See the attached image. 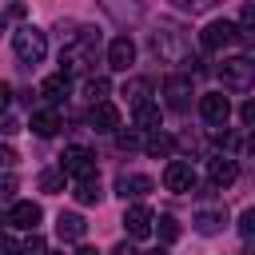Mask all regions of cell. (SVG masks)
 Listing matches in <instances>:
<instances>
[{"label":"cell","instance_id":"obj_1","mask_svg":"<svg viewBox=\"0 0 255 255\" xmlns=\"http://www.w3.org/2000/svg\"><path fill=\"white\" fill-rule=\"evenodd\" d=\"M147 44H151V52H155L163 64H179V68L199 72V60L191 56V36H187L175 20H159L155 32L147 36Z\"/></svg>","mask_w":255,"mask_h":255},{"label":"cell","instance_id":"obj_2","mask_svg":"<svg viewBox=\"0 0 255 255\" xmlns=\"http://www.w3.org/2000/svg\"><path fill=\"white\" fill-rule=\"evenodd\" d=\"M96 56H100V32L96 28H80L60 48V72H68V76H92Z\"/></svg>","mask_w":255,"mask_h":255},{"label":"cell","instance_id":"obj_3","mask_svg":"<svg viewBox=\"0 0 255 255\" xmlns=\"http://www.w3.org/2000/svg\"><path fill=\"white\" fill-rule=\"evenodd\" d=\"M12 52H16V60L20 64H40L44 56H48V36L36 28V24H24V28H16L12 32Z\"/></svg>","mask_w":255,"mask_h":255},{"label":"cell","instance_id":"obj_4","mask_svg":"<svg viewBox=\"0 0 255 255\" xmlns=\"http://www.w3.org/2000/svg\"><path fill=\"white\" fill-rule=\"evenodd\" d=\"M215 76H219V84H223L227 92H251V88H255V60H247V56H227V60L215 68Z\"/></svg>","mask_w":255,"mask_h":255},{"label":"cell","instance_id":"obj_5","mask_svg":"<svg viewBox=\"0 0 255 255\" xmlns=\"http://www.w3.org/2000/svg\"><path fill=\"white\" fill-rule=\"evenodd\" d=\"M60 171L72 175L76 183H80V179H96V151H92V147H80V143L64 147V155H60Z\"/></svg>","mask_w":255,"mask_h":255},{"label":"cell","instance_id":"obj_6","mask_svg":"<svg viewBox=\"0 0 255 255\" xmlns=\"http://www.w3.org/2000/svg\"><path fill=\"white\" fill-rule=\"evenodd\" d=\"M243 36V28L235 24V20H211L203 32H199V44L207 48V52H219V48H227V44H235Z\"/></svg>","mask_w":255,"mask_h":255},{"label":"cell","instance_id":"obj_7","mask_svg":"<svg viewBox=\"0 0 255 255\" xmlns=\"http://www.w3.org/2000/svg\"><path fill=\"white\" fill-rule=\"evenodd\" d=\"M163 187L175 191V195H187V191L195 187V167H191L187 159H167V167H163Z\"/></svg>","mask_w":255,"mask_h":255},{"label":"cell","instance_id":"obj_8","mask_svg":"<svg viewBox=\"0 0 255 255\" xmlns=\"http://www.w3.org/2000/svg\"><path fill=\"white\" fill-rule=\"evenodd\" d=\"M199 116H203L211 128H223V124L231 120V100H227L223 92H203V96H199Z\"/></svg>","mask_w":255,"mask_h":255},{"label":"cell","instance_id":"obj_9","mask_svg":"<svg viewBox=\"0 0 255 255\" xmlns=\"http://www.w3.org/2000/svg\"><path fill=\"white\" fill-rule=\"evenodd\" d=\"M147 191H155V183H151L147 175H139V171H120V175H116V195H120L124 203H128V199L139 203Z\"/></svg>","mask_w":255,"mask_h":255},{"label":"cell","instance_id":"obj_10","mask_svg":"<svg viewBox=\"0 0 255 255\" xmlns=\"http://www.w3.org/2000/svg\"><path fill=\"white\" fill-rule=\"evenodd\" d=\"M191 80L187 76H167L163 80V104L171 108V112H187L191 108Z\"/></svg>","mask_w":255,"mask_h":255},{"label":"cell","instance_id":"obj_11","mask_svg":"<svg viewBox=\"0 0 255 255\" xmlns=\"http://www.w3.org/2000/svg\"><path fill=\"white\" fill-rule=\"evenodd\" d=\"M239 179V163L231 159V155H211L207 159V183L219 191V187H231Z\"/></svg>","mask_w":255,"mask_h":255},{"label":"cell","instance_id":"obj_12","mask_svg":"<svg viewBox=\"0 0 255 255\" xmlns=\"http://www.w3.org/2000/svg\"><path fill=\"white\" fill-rule=\"evenodd\" d=\"M40 219H44V207H40V203H32V199H16V203L8 207V223H12V227H20V231H36V227H40Z\"/></svg>","mask_w":255,"mask_h":255},{"label":"cell","instance_id":"obj_13","mask_svg":"<svg viewBox=\"0 0 255 255\" xmlns=\"http://www.w3.org/2000/svg\"><path fill=\"white\" fill-rule=\"evenodd\" d=\"M124 227H128V239H147V235H151V227H155V215H151V207H143V203H131V207L124 211Z\"/></svg>","mask_w":255,"mask_h":255},{"label":"cell","instance_id":"obj_14","mask_svg":"<svg viewBox=\"0 0 255 255\" xmlns=\"http://www.w3.org/2000/svg\"><path fill=\"white\" fill-rule=\"evenodd\" d=\"M135 64V44H131V36L124 32V36H116L112 44H108V68L112 72H128Z\"/></svg>","mask_w":255,"mask_h":255},{"label":"cell","instance_id":"obj_15","mask_svg":"<svg viewBox=\"0 0 255 255\" xmlns=\"http://www.w3.org/2000/svg\"><path fill=\"white\" fill-rule=\"evenodd\" d=\"M88 124H92L96 131H120V108H116L112 100H100V104L88 108Z\"/></svg>","mask_w":255,"mask_h":255},{"label":"cell","instance_id":"obj_16","mask_svg":"<svg viewBox=\"0 0 255 255\" xmlns=\"http://www.w3.org/2000/svg\"><path fill=\"white\" fill-rule=\"evenodd\" d=\"M56 235H60V243H80V239L88 235L84 215H80V211H60V215H56Z\"/></svg>","mask_w":255,"mask_h":255},{"label":"cell","instance_id":"obj_17","mask_svg":"<svg viewBox=\"0 0 255 255\" xmlns=\"http://www.w3.org/2000/svg\"><path fill=\"white\" fill-rule=\"evenodd\" d=\"M100 8L116 20V24H135L143 16V0H100Z\"/></svg>","mask_w":255,"mask_h":255},{"label":"cell","instance_id":"obj_18","mask_svg":"<svg viewBox=\"0 0 255 255\" xmlns=\"http://www.w3.org/2000/svg\"><path fill=\"white\" fill-rule=\"evenodd\" d=\"M68 92H72V76H68V72H56V76H48V80L36 88V96L48 100V104H64Z\"/></svg>","mask_w":255,"mask_h":255},{"label":"cell","instance_id":"obj_19","mask_svg":"<svg viewBox=\"0 0 255 255\" xmlns=\"http://www.w3.org/2000/svg\"><path fill=\"white\" fill-rule=\"evenodd\" d=\"M191 227H195L199 235H219V231L227 227V207H203V211H195Z\"/></svg>","mask_w":255,"mask_h":255},{"label":"cell","instance_id":"obj_20","mask_svg":"<svg viewBox=\"0 0 255 255\" xmlns=\"http://www.w3.org/2000/svg\"><path fill=\"white\" fill-rule=\"evenodd\" d=\"M64 128V116L56 112V108H44V112H32V131L36 135H44V139H52L56 131Z\"/></svg>","mask_w":255,"mask_h":255},{"label":"cell","instance_id":"obj_21","mask_svg":"<svg viewBox=\"0 0 255 255\" xmlns=\"http://www.w3.org/2000/svg\"><path fill=\"white\" fill-rule=\"evenodd\" d=\"M124 96H128V108H131V112H135V108H143V104H155V100H151V84H147V80H139V76L124 84Z\"/></svg>","mask_w":255,"mask_h":255},{"label":"cell","instance_id":"obj_22","mask_svg":"<svg viewBox=\"0 0 255 255\" xmlns=\"http://www.w3.org/2000/svg\"><path fill=\"white\" fill-rule=\"evenodd\" d=\"M143 151H147V155H155V159H171V151H175V139H171L167 131H147V139H143Z\"/></svg>","mask_w":255,"mask_h":255},{"label":"cell","instance_id":"obj_23","mask_svg":"<svg viewBox=\"0 0 255 255\" xmlns=\"http://www.w3.org/2000/svg\"><path fill=\"white\" fill-rule=\"evenodd\" d=\"M72 195H76V203H80V207H92V203H100V199H104V187H100V175H96V179H80Z\"/></svg>","mask_w":255,"mask_h":255},{"label":"cell","instance_id":"obj_24","mask_svg":"<svg viewBox=\"0 0 255 255\" xmlns=\"http://www.w3.org/2000/svg\"><path fill=\"white\" fill-rule=\"evenodd\" d=\"M131 116H135V128H139V131H159V108H155V104H143V108H135Z\"/></svg>","mask_w":255,"mask_h":255},{"label":"cell","instance_id":"obj_25","mask_svg":"<svg viewBox=\"0 0 255 255\" xmlns=\"http://www.w3.org/2000/svg\"><path fill=\"white\" fill-rule=\"evenodd\" d=\"M108 76H84V96L92 100V104H100V100H108Z\"/></svg>","mask_w":255,"mask_h":255},{"label":"cell","instance_id":"obj_26","mask_svg":"<svg viewBox=\"0 0 255 255\" xmlns=\"http://www.w3.org/2000/svg\"><path fill=\"white\" fill-rule=\"evenodd\" d=\"M64 171L60 167H48V171H40V191H48V195H56V191H64Z\"/></svg>","mask_w":255,"mask_h":255},{"label":"cell","instance_id":"obj_27","mask_svg":"<svg viewBox=\"0 0 255 255\" xmlns=\"http://www.w3.org/2000/svg\"><path fill=\"white\" fill-rule=\"evenodd\" d=\"M219 0H171V8H179V12H187V16H203V12H211Z\"/></svg>","mask_w":255,"mask_h":255},{"label":"cell","instance_id":"obj_28","mask_svg":"<svg viewBox=\"0 0 255 255\" xmlns=\"http://www.w3.org/2000/svg\"><path fill=\"white\" fill-rule=\"evenodd\" d=\"M155 223H159V235H163V243H175V239H179V223H175V215H159Z\"/></svg>","mask_w":255,"mask_h":255},{"label":"cell","instance_id":"obj_29","mask_svg":"<svg viewBox=\"0 0 255 255\" xmlns=\"http://www.w3.org/2000/svg\"><path fill=\"white\" fill-rule=\"evenodd\" d=\"M239 235H243L247 243H255V207H247V211L239 215Z\"/></svg>","mask_w":255,"mask_h":255},{"label":"cell","instance_id":"obj_30","mask_svg":"<svg viewBox=\"0 0 255 255\" xmlns=\"http://www.w3.org/2000/svg\"><path fill=\"white\" fill-rule=\"evenodd\" d=\"M116 143H120L124 151H135V147H143V139H139V128H135V131H120V135H116Z\"/></svg>","mask_w":255,"mask_h":255},{"label":"cell","instance_id":"obj_31","mask_svg":"<svg viewBox=\"0 0 255 255\" xmlns=\"http://www.w3.org/2000/svg\"><path fill=\"white\" fill-rule=\"evenodd\" d=\"M24 255H48V251H44V239H40L36 231H32V235H28V243H24Z\"/></svg>","mask_w":255,"mask_h":255},{"label":"cell","instance_id":"obj_32","mask_svg":"<svg viewBox=\"0 0 255 255\" xmlns=\"http://www.w3.org/2000/svg\"><path fill=\"white\" fill-rule=\"evenodd\" d=\"M0 255H24V243H16V239L0 235Z\"/></svg>","mask_w":255,"mask_h":255},{"label":"cell","instance_id":"obj_33","mask_svg":"<svg viewBox=\"0 0 255 255\" xmlns=\"http://www.w3.org/2000/svg\"><path fill=\"white\" fill-rule=\"evenodd\" d=\"M235 24H239V28H255V0H251V4L239 12V20H235Z\"/></svg>","mask_w":255,"mask_h":255},{"label":"cell","instance_id":"obj_34","mask_svg":"<svg viewBox=\"0 0 255 255\" xmlns=\"http://www.w3.org/2000/svg\"><path fill=\"white\" fill-rule=\"evenodd\" d=\"M239 120H243L247 128H255V100H247V104L239 108Z\"/></svg>","mask_w":255,"mask_h":255},{"label":"cell","instance_id":"obj_35","mask_svg":"<svg viewBox=\"0 0 255 255\" xmlns=\"http://www.w3.org/2000/svg\"><path fill=\"white\" fill-rule=\"evenodd\" d=\"M8 104H12V84H8V80H0V112H4Z\"/></svg>","mask_w":255,"mask_h":255},{"label":"cell","instance_id":"obj_36","mask_svg":"<svg viewBox=\"0 0 255 255\" xmlns=\"http://www.w3.org/2000/svg\"><path fill=\"white\" fill-rule=\"evenodd\" d=\"M112 255H139V251H135V247L124 239V243H116V247H112Z\"/></svg>","mask_w":255,"mask_h":255},{"label":"cell","instance_id":"obj_37","mask_svg":"<svg viewBox=\"0 0 255 255\" xmlns=\"http://www.w3.org/2000/svg\"><path fill=\"white\" fill-rule=\"evenodd\" d=\"M4 12H8V16H16V20H20V16H24V12H28V8H24V4H20V0H12V4H8V8H4Z\"/></svg>","mask_w":255,"mask_h":255},{"label":"cell","instance_id":"obj_38","mask_svg":"<svg viewBox=\"0 0 255 255\" xmlns=\"http://www.w3.org/2000/svg\"><path fill=\"white\" fill-rule=\"evenodd\" d=\"M0 131H4V135H12V131H20V124H16V120H8V116H4V120H0Z\"/></svg>","mask_w":255,"mask_h":255},{"label":"cell","instance_id":"obj_39","mask_svg":"<svg viewBox=\"0 0 255 255\" xmlns=\"http://www.w3.org/2000/svg\"><path fill=\"white\" fill-rule=\"evenodd\" d=\"M76 255H100L96 247H76Z\"/></svg>","mask_w":255,"mask_h":255},{"label":"cell","instance_id":"obj_40","mask_svg":"<svg viewBox=\"0 0 255 255\" xmlns=\"http://www.w3.org/2000/svg\"><path fill=\"white\" fill-rule=\"evenodd\" d=\"M4 28H8V12L0 8V32H4Z\"/></svg>","mask_w":255,"mask_h":255},{"label":"cell","instance_id":"obj_41","mask_svg":"<svg viewBox=\"0 0 255 255\" xmlns=\"http://www.w3.org/2000/svg\"><path fill=\"white\" fill-rule=\"evenodd\" d=\"M143 255H167V247H151V251H143Z\"/></svg>","mask_w":255,"mask_h":255},{"label":"cell","instance_id":"obj_42","mask_svg":"<svg viewBox=\"0 0 255 255\" xmlns=\"http://www.w3.org/2000/svg\"><path fill=\"white\" fill-rule=\"evenodd\" d=\"M0 223H8V215H0Z\"/></svg>","mask_w":255,"mask_h":255},{"label":"cell","instance_id":"obj_43","mask_svg":"<svg viewBox=\"0 0 255 255\" xmlns=\"http://www.w3.org/2000/svg\"><path fill=\"white\" fill-rule=\"evenodd\" d=\"M48 255H64V251H48Z\"/></svg>","mask_w":255,"mask_h":255}]
</instances>
